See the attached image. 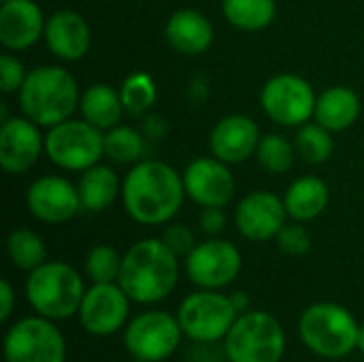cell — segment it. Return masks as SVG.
Returning <instances> with one entry per match:
<instances>
[{
  "label": "cell",
  "mask_w": 364,
  "mask_h": 362,
  "mask_svg": "<svg viewBox=\"0 0 364 362\" xmlns=\"http://www.w3.org/2000/svg\"><path fill=\"white\" fill-rule=\"evenodd\" d=\"M162 241H164L179 258H186V256L196 247L194 233H192L188 226H183V224H168V226L164 228Z\"/></svg>",
  "instance_id": "e575fe53"
},
{
  "label": "cell",
  "mask_w": 364,
  "mask_h": 362,
  "mask_svg": "<svg viewBox=\"0 0 364 362\" xmlns=\"http://www.w3.org/2000/svg\"><path fill=\"white\" fill-rule=\"evenodd\" d=\"M6 254L11 265L23 273H30L47 262V245L32 228H15L6 237Z\"/></svg>",
  "instance_id": "4316f807"
},
{
  "label": "cell",
  "mask_w": 364,
  "mask_h": 362,
  "mask_svg": "<svg viewBox=\"0 0 364 362\" xmlns=\"http://www.w3.org/2000/svg\"><path fill=\"white\" fill-rule=\"evenodd\" d=\"M26 75H28V70L23 68L21 60H17V55L2 53V58H0V90L4 94L19 92V87L26 81Z\"/></svg>",
  "instance_id": "836d02e7"
},
{
  "label": "cell",
  "mask_w": 364,
  "mask_h": 362,
  "mask_svg": "<svg viewBox=\"0 0 364 362\" xmlns=\"http://www.w3.org/2000/svg\"><path fill=\"white\" fill-rule=\"evenodd\" d=\"M230 299H232V305L239 312V316L250 312V297L245 292H235V294H230Z\"/></svg>",
  "instance_id": "74e56055"
},
{
  "label": "cell",
  "mask_w": 364,
  "mask_h": 362,
  "mask_svg": "<svg viewBox=\"0 0 364 362\" xmlns=\"http://www.w3.org/2000/svg\"><path fill=\"white\" fill-rule=\"evenodd\" d=\"M85 290L81 273L62 260L43 262L28 273L23 286L26 301L34 314L53 322L77 316Z\"/></svg>",
  "instance_id": "277c9868"
},
{
  "label": "cell",
  "mask_w": 364,
  "mask_h": 362,
  "mask_svg": "<svg viewBox=\"0 0 364 362\" xmlns=\"http://www.w3.org/2000/svg\"><path fill=\"white\" fill-rule=\"evenodd\" d=\"M358 115H360V98L348 85L326 87L316 100L314 117L331 132H341L352 128L358 122Z\"/></svg>",
  "instance_id": "7402d4cb"
},
{
  "label": "cell",
  "mask_w": 364,
  "mask_h": 362,
  "mask_svg": "<svg viewBox=\"0 0 364 362\" xmlns=\"http://www.w3.org/2000/svg\"><path fill=\"white\" fill-rule=\"evenodd\" d=\"M26 207L43 224H64L81 211V198L75 183L62 175H43L28 186Z\"/></svg>",
  "instance_id": "5bb4252c"
},
{
  "label": "cell",
  "mask_w": 364,
  "mask_h": 362,
  "mask_svg": "<svg viewBox=\"0 0 364 362\" xmlns=\"http://www.w3.org/2000/svg\"><path fill=\"white\" fill-rule=\"evenodd\" d=\"M77 190L81 198V209L90 213H100L107 211L117 201V196H122V181L113 166L98 162L81 173Z\"/></svg>",
  "instance_id": "cb8c5ba5"
},
{
  "label": "cell",
  "mask_w": 364,
  "mask_h": 362,
  "mask_svg": "<svg viewBox=\"0 0 364 362\" xmlns=\"http://www.w3.org/2000/svg\"><path fill=\"white\" fill-rule=\"evenodd\" d=\"M175 316L183 337L192 344H222L239 318V312L235 309L230 294L198 288L179 303Z\"/></svg>",
  "instance_id": "52a82bcc"
},
{
  "label": "cell",
  "mask_w": 364,
  "mask_h": 362,
  "mask_svg": "<svg viewBox=\"0 0 364 362\" xmlns=\"http://www.w3.org/2000/svg\"><path fill=\"white\" fill-rule=\"evenodd\" d=\"M288 211L284 198L273 192L256 190L243 196L235 209V226L247 241L264 243L279 235L288 224Z\"/></svg>",
  "instance_id": "2e32d148"
},
{
  "label": "cell",
  "mask_w": 364,
  "mask_h": 362,
  "mask_svg": "<svg viewBox=\"0 0 364 362\" xmlns=\"http://www.w3.org/2000/svg\"><path fill=\"white\" fill-rule=\"evenodd\" d=\"M45 154L62 171L83 173L105 156V132L85 119H66L45 134Z\"/></svg>",
  "instance_id": "ba28073f"
},
{
  "label": "cell",
  "mask_w": 364,
  "mask_h": 362,
  "mask_svg": "<svg viewBox=\"0 0 364 362\" xmlns=\"http://www.w3.org/2000/svg\"><path fill=\"white\" fill-rule=\"evenodd\" d=\"M228 362H282L286 354V331L282 322L264 312L241 314L224 339Z\"/></svg>",
  "instance_id": "8992f818"
},
{
  "label": "cell",
  "mask_w": 364,
  "mask_h": 362,
  "mask_svg": "<svg viewBox=\"0 0 364 362\" xmlns=\"http://www.w3.org/2000/svg\"><path fill=\"white\" fill-rule=\"evenodd\" d=\"M294 156H296V147L284 134H277V132L264 134L256 149L258 164L271 175L288 173L294 164Z\"/></svg>",
  "instance_id": "f546056e"
},
{
  "label": "cell",
  "mask_w": 364,
  "mask_h": 362,
  "mask_svg": "<svg viewBox=\"0 0 364 362\" xmlns=\"http://www.w3.org/2000/svg\"><path fill=\"white\" fill-rule=\"evenodd\" d=\"M0 2H9V0H0Z\"/></svg>",
  "instance_id": "ab89813d"
},
{
  "label": "cell",
  "mask_w": 364,
  "mask_h": 362,
  "mask_svg": "<svg viewBox=\"0 0 364 362\" xmlns=\"http://www.w3.org/2000/svg\"><path fill=\"white\" fill-rule=\"evenodd\" d=\"M119 94H122L124 109L132 115H141L154 107L156 96H158V87H156V81L149 73L134 70L132 75H128L124 79Z\"/></svg>",
  "instance_id": "4dcf8cb0"
},
{
  "label": "cell",
  "mask_w": 364,
  "mask_h": 362,
  "mask_svg": "<svg viewBox=\"0 0 364 362\" xmlns=\"http://www.w3.org/2000/svg\"><path fill=\"white\" fill-rule=\"evenodd\" d=\"M45 45L47 49L64 60V62H77L87 55L92 45V30L85 17L73 9L55 11L51 17H47L45 23Z\"/></svg>",
  "instance_id": "ffe728a7"
},
{
  "label": "cell",
  "mask_w": 364,
  "mask_h": 362,
  "mask_svg": "<svg viewBox=\"0 0 364 362\" xmlns=\"http://www.w3.org/2000/svg\"><path fill=\"white\" fill-rule=\"evenodd\" d=\"M186 198L183 177L162 160H141L130 166L122 181L126 213L143 226L171 222Z\"/></svg>",
  "instance_id": "6da1fadb"
},
{
  "label": "cell",
  "mask_w": 364,
  "mask_h": 362,
  "mask_svg": "<svg viewBox=\"0 0 364 362\" xmlns=\"http://www.w3.org/2000/svg\"><path fill=\"white\" fill-rule=\"evenodd\" d=\"M188 280L203 290H224L230 286L243 267V256L232 241L209 237L183 258Z\"/></svg>",
  "instance_id": "7c38bea8"
},
{
  "label": "cell",
  "mask_w": 364,
  "mask_h": 362,
  "mask_svg": "<svg viewBox=\"0 0 364 362\" xmlns=\"http://www.w3.org/2000/svg\"><path fill=\"white\" fill-rule=\"evenodd\" d=\"M47 17L34 0H9L0 4V43L9 51L30 49L45 34Z\"/></svg>",
  "instance_id": "d6986e66"
},
{
  "label": "cell",
  "mask_w": 364,
  "mask_h": 362,
  "mask_svg": "<svg viewBox=\"0 0 364 362\" xmlns=\"http://www.w3.org/2000/svg\"><path fill=\"white\" fill-rule=\"evenodd\" d=\"M316 92L311 83L292 73L271 77L260 92V105L269 119L286 128H301L314 117Z\"/></svg>",
  "instance_id": "8fae6325"
},
{
  "label": "cell",
  "mask_w": 364,
  "mask_h": 362,
  "mask_svg": "<svg viewBox=\"0 0 364 362\" xmlns=\"http://www.w3.org/2000/svg\"><path fill=\"white\" fill-rule=\"evenodd\" d=\"M360 324L350 309L339 303H314L299 318L303 346L320 358L341 361L358 350Z\"/></svg>",
  "instance_id": "5b68a950"
},
{
  "label": "cell",
  "mask_w": 364,
  "mask_h": 362,
  "mask_svg": "<svg viewBox=\"0 0 364 362\" xmlns=\"http://www.w3.org/2000/svg\"><path fill=\"white\" fill-rule=\"evenodd\" d=\"M130 303V297L117 282L92 284L85 290L77 312L79 324L92 337H111L126 329Z\"/></svg>",
  "instance_id": "4fadbf2b"
},
{
  "label": "cell",
  "mask_w": 364,
  "mask_h": 362,
  "mask_svg": "<svg viewBox=\"0 0 364 362\" xmlns=\"http://www.w3.org/2000/svg\"><path fill=\"white\" fill-rule=\"evenodd\" d=\"M79 111L85 122L107 132L109 128L119 124V117L126 109L119 90L109 83H92L90 87H85V92H81Z\"/></svg>",
  "instance_id": "d4e9b609"
},
{
  "label": "cell",
  "mask_w": 364,
  "mask_h": 362,
  "mask_svg": "<svg viewBox=\"0 0 364 362\" xmlns=\"http://www.w3.org/2000/svg\"><path fill=\"white\" fill-rule=\"evenodd\" d=\"M15 309V290L9 280L0 282V320L6 322Z\"/></svg>",
  "instance_id": "8d00e7d4"
},
{
  "label": "cell",
  "mask_w": 364,
  "mask_h": 362,
  "mask_svg": "<svg viewBox=\"0 0 364 362\" xmlns=\"http://www.w3.org/2000/svg\"><path fill=\"white\" fill-rule=\"evenodd\" d=\"M183 331L177 316L149 309L128 320L124 329V348L132 361L164 362L168 361L181 346Z\"/></svg>",
  "instance_id": "9c48e42d"
},
{
  "label": "cell",
  "mask_w": 364,
  "mask_h": 362,
  "mask_svg": "<svg viewBox=\"0 0 364 362\" xmlns=\"http://www.w3.org/2000/svg\"><path fill=\"white\" fill-rule=\"evenodd\" d=\"M186 196L198 207H226L235 196V175L230 164L222 162L215 156H205L192 160L183 173Z\"/></svg>",
  "instance_id": "9a60e30c"
},
{
  "label": "cell",
  "mask_w": 364,
  "mask_h": 362,
  "mask_svg": "<svg viewBox=\"0 0 364 362\" xmlns=\"http://www.w3.org/2000/svg\"><path fill=\"white\" fill-rule=\"evenodd\" d=\"M179 282V256L162 239L136 241L122 260L117 284L136 305H156Z\"/></svg>",
  "instance_id": "7a4b0ae2"
},
{
  "label": "cell",
  "mask_w": 364,
  "mask_h": 362,
  "mask_svg": "<svg viewBox=\"0 0 364 362\" xmlns=\"http://www.w3.org/2000/svg\"><path fill=\"white\" fill-rule=\"evenodd\" d=\"M358 352L364 356V322L360 324V331H358Z\"/></svg>",
  "instance_id": "f35d334b"
},
{
  "label": "cell",
  "mask_w": 364,
  "mask_h": 362,
  "mask_svg": "<svg viewBox=\"0 0 364 362\" xmlns=\"http://www.w3.org/2000/svg\"><path fill=\"white\" fill-rule=\"evenodd\" d=\"M331 201V190L328 183L316 175H305L299 177L296 181L290 183V188L284 194V205L294 222H311L318 220Z\"/></svg>",
  "instance_id": "603a6c76"
},
{
  "label": "cell",
  "mask_w": 364,
  "mask_h": 362,
  "mask_svg": "<svg viewBox=\"0 0 364 362\" xmlns=\"http://www.w3.org/2000/svg\"><path fill=\"white\" fill-rule=\"evenodd\" d=\"M122 260L124 256L115 247L105 243L94 245L85 256V265H83L85 277L92 284H113L119 280Z\"/></svg>",
  "instance_id": "1f68e13d"
},
{
  "label": "cell",
  "mask_w": 364,
  "mask_h": 362,
  "mask_svg": "<svg viewBox=\"0 0 364 362\" xmlns=\"http://www.w3.org/2000/svg\"><path fill=\"white\" fill-rule=\"evenodd\" d=\"M198 226L205 235L218 237L226 228V213L224 207H203L198 215Z\"/></svg>",
  "instance_id": "d590c367"
},
{
  "label": "cell",
  "mask_w": 364,
  "mask_h": 362,
  "mask_svg": "<svg viewBox=\"0 0 364 362\" xmlns=\"http://www.w3.org/2000/svg\"><path fill=\"white\" fill-rule=\"evenodd\" d=\"M275 241H277V247L286 256H294V258H301L311 250V235L303 226V222L286 224L275 237Z\"/></svg>",
  "instance_id": "d6a6232c"
},
{
  "label": "cell",
  "mask_w": 364,
  "mask_h": 362,
  "mask_svg": "<svg viewBox=\"0 0 364 362\" xmlns=\"http://www.w3.org/2000/svg\"><path fill=\"white\" fill-rule=\"evenodd\" d=\"M105 156L115 164H136L145 156V139L136 128L117 124L105 132Z\"/></svg>",
  "instance_id": "83f0119b"
},
{
  "label": "cell",
  "mask_w": 364,
  "mask_h": 362,
  "mask_svg": "<svg viewBox=\"0 0 364 362\" xmlns=\"http://www.w3.org/2000/svg\"><path fill=\"white\" fill-rule=\"evenodd\" d=\"M296 154L309 164H322L333 156L335 143L333 132L318 122H307L299 128L294 137Z\"/></svg>",
  "instance_id": "f1b7e54d"
},
{
  "label": "cell",
  "mask_w": 364,
  "mask_h": 362,
  "mask_svg": "<svg viewBox=\"0 0 364 362\" xmlns=\"http://www.w3.org/2000/svg\"><path fill=\"white\" fill-rule=\"evenodd\" d=\"M17 98L21 115L41 128H51L70 119V115L79 109L81 92L70 70L55 64H43L28 70Z\"/></svg>",
  "instance_id": "3957f363"
},
{
  "label": "cell",
  "mask_w": 364,
  "mask_h": 362,
  "mask_svg": "<svg viewBox=\"0 0 364 362\" xmlns=\"http://www.w3.org/2000/svg\"><path fill=\"white\" fill-rule=\"evenodd\" d=\"M164 36L175 51L183 55H200L211 47L215 32L209 17L200 11L179 9L168 17L164 26Z\"/></svg>",
  "instance_id": "44dd1931"
},
{
  "label": "cell",
  "mask_w": 364,
  "mask_h": 362,
  "mask_svg": "<svg viewBox=\"0 0 364 362\" xmlns=\"http://www.w3.org/2000/svg\"><path fill=\"white\" fill-rule=\"evenodd\" d=\"M226 21L245 32H258L273 23L277 15L275 0H222Z\"/></svg>",
  "instance_id": "484cf974"
},
{
  "label": "cell",
  "mask_w": 364,
  "mask_h": 362,
  "mask_svg": "<svg viewBox=\"0 0 364 362\" xmlns=\"http://www.w3.org/2000/svg\"><path fill=\"white\" fill-rule=\"evenodd\" d=\"M45 151L41 126L26 115L9 117L0 124V166L9 175L28 173Z\"/></svg>",
  "instance_id": "e0dca14e"
},
{
  "label": "cell",
  "mask_w": 364,
  "mask_h": 362,
  "mask_svg": "<svg viewBox=\"0 0 364 362\" xmlns=\"http://www.w3.org/2000/svg\"><path fill=\"white\" fill-rule=\"evenodd\" d=\"M260 139L258 124L252 117L232 113L213 126L209 134V149L211 156L226 164H241L256 154Z\"/></svg>",
  "instance_id": "ac0fdd59"
},
{
  "label": "cell",
  "mask_w": 364,
  "mask_h": 362,
  "mask_svg": "<svg viewBox=\"0 0 364 362\" xmlns=\"http://www.w3.org/2000/svg\"><path fill=\"white\" fill-rule=\"evenodd\" d=\"M4 362H66V339L49 318H21L6 329Z\"/></svg>",
  "instance_id": "30bf717a"
}]
</instances>
